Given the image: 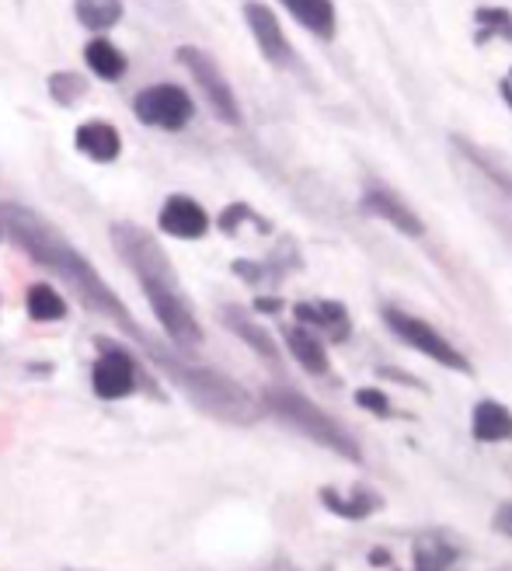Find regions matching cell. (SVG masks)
Instances as JSON below:
<instances>
[{"instance_id": "6da1fadb", "label": "cell", "mask_w": 512, "mask_h": 571, "mask_svg": "<svg viewBox=\"0 0 512 571\" xmlns=\"http://www.w3.org/2000/svg\"><path fill=\"white\" fill-rule=\"evenodd\" d=\"M0 234H8V240H14L32 261L43 265L46 272L59 276L67 282V290L85 303V307L98 311L101 317L115 321L122 332L133 335L136 342H147L143 332L136 328V321L126 314L122 300L109 290L105 279L98 276L94 265L80 255L74 244L59 234L46 216H38L29 206H14V202H4L0 206Z\"/></svg>"}, {"instance_id": "7a4b0ae2", "label": "cell", "mask_w": 512, "mask_h": 571, "mask_svg": "<svg viewBox=\"0 0 512 571\" xmlns=\"http://www.w3.org/2000/svg\"><path fill=\"white\" fill-rule=\"evenodd\" d=\"M112 244L119 248L122 261L136 272L143 293H147L151 307L160 321V328L171 335V342L181 345V349L199 345L202 328L189 307L186 293H181L175 269L168 265V258H164V251L157 248V240L147 231L133 227V223H119V227H112Z\"/></svg>"}, {"instance_id": "3957f363", "label": "cell", "mask_w": 512, "mask_h": 571, "mask_svg": "<svg viewBox=\"0 0 512 571\" xmlns=\"http://www.w3.org/2000/svg\"><path fill=\"white\" fill-rule=\"evenodd\" d=\"M157 366L168 370V377L192 398V404H199L202 412L220 418V422H231V425H252L261 415V404L244 391L241 383H234L231 377H223L216 370H207V366H189L186 359L168 356L154 349Z\"/></svg>"}, {"instance_id": "277c9868", "label": "cell", "mask_w": 512, "mask_h": 571, "mask_svg": "<svg viewBox=\"0 0 512 571\" xmlns=\"http://www.w3.org/2000/svg\"><path fill=\"white\" fill-rule=\"evenodd\" d=\"M261 407L269 415H276L282 425H290L293 433L324 446V450H332L335 457L349 460V463H363V450L349 428L327 415L324 407H318L311 398L293 391V387H269V391L261 394Z\"/></svg>"}, {"instance_id": "5b68a950", "label": "cell", "mask_w": 512, "mask_h": 571, "mask_svg": "<svg viewBox=\"0 0 512 571\" xmlns=\"http://www.w3.org/2000/svg\"><path fill=\"white\" fill-rule=\"evenodd\" d=\"M383 321H387V328H391V335L398 338V342H404L408 349H415V352H422L425 359H433V362H439V366H446V370H454V373H475L470 370V362H467V356L457 349L454 342H449L439 328H433V324L428 321H422V317H415V314H408V311H401V307H387L383 311Z\"/></svg>"}, {"instance_id": "8992f818", "label": "cell", "mask_w": 512, "mask_h": 571, "mask_svg": "<svg viewBox=\"0 0 512 571\" xmlns=\"http://www.w3.org/2000/svg\"><path fill=\"white\" fill-rule=\"evenodd\" d=\"M178 59L196 77V85H199L202 94H207V101H210V109L216 112V119L231 122V126H241V105H237V98H234V88L227 85V77H223V70L216 67V59L210 53L196 49V46H181L178 49Z\"/></svg>"}, {"instance_id": "52a82bcc", "label": "cell", "mask_w": 512, "mask_h": 571, "mask_svg": "<svg viewBox=\"0 0 512 571\" xmlns=\"http://www.w3.org/2000/svg\"><path fill=\"white\" fill-rule=\"evenodd\" d=\"M133 109H136L140 122H147V126H157V130L189 126V119L196 112L192 98L175 85H154L147 91H140L136 101H133Z\"/></svg>"}, {"instance_id": "ba28073f", "label": "cell", "mask_w": 512, "mask_h": 571, "mask_svg": "<svg viewBox=\"0 0 512 571\" xmlns=\"http://www.w3.org/2000/svg\"><path fill=\"white\" fill-rule=\"evenodd\" d=\"M91 387L101 401H119L136 391V362L130 352L115 349V345L101 342V356L91 370Z\"/></svg>"}, {"instance_id": "9c48e42d", "label": "cell", "mask_w": 512, "mask_h": 571, "mask_svg": "<svg viewBox=\"0 0 512 571\" xmlns=\"http://www.w3.org/2000/svg\"><path fill=\"white\" fill-rule=\"evenodd\" d=\"M363 210L377 216L380 223H391L398 234H408V237H422L425 234V223L422 216L408 206V202L387 186H366L363 189Z\"/></svg>"}, {"instance_id": "30bf717a", "label": "cell", "mask_w": 512, "mask_h": 571, "mask_svg": "<svg viewBox=\"0 0 512 571\" xmlns=\"http://www.w3.org/2000/svg\"><path fill=\"white\" fill-rule=\"evenodd\" d=\"M244 18H248V29L255 35L261 56L269 59L272 67H286V64H290V59H293L290 38L282 35L279 18L272 14V8L258 4V0H248V4H244Z\"/></svg>"}, {"instance_id": "8fae6325", "label": "cell", "mask_w": 512, "mask_h": 571, "mask_svg": "<svg viewBox=\"0 0 512 571\" xmlns=\"http://www.w3.org/2000/svg\"><path fill=\"white\" fill-rule=\"evenodd\" d=\"M318 499H321V505L327 508V513L338 516V519H349V523H363V519L377 516L383 508V495L370 484H353V492H345V495L335 492V488H321Z\"/></svg>"}, {"instance_id": "7c38bea8", "label": "cell", "mask_w": 512, "mask_h": 571, "mask_svg": "<svg viewBox=\"0 0 512 571\" xmlns=\"http://www.w3.org/2000/svg\"><path fill=\"white\" fill-rule=\"evenodd\" d=\"M160 231L171 234V237H181V240H196V237H202L210 231V216L196 199L171 195L160 206Z\"/></svg>"}, {"instance_id": "4fadbf2b", "label": "cell", "mask_w": 512, "mask_h": 571, "mask_svg": "<svg viewBox=\"0 0 512 571\" xmlns=\"http://www.w3.org/2000/svg\"><path fill=\"white\" fill-rule=\"evenodd\" d=\"M297 321L303 328H321L332 342H345L353 335V321L349 311L342 307L338 300H318V303H297L293 307Z\"/></svg>"}, {"instance_id": "5bb4252c", "label": "cell", "mask_w": 512, "mask_h": 571, "mask_svg": "<svg viewBox=\"0 0 512 571\" xmlns=\"http://www.w3.org/2000/svg\"><path fill=\"white\" fill-rule=\"evenodd\" d=\"M470 436L475 443H512V412L502 401H478L470 412Z\"/></svg>"}, {"instance_id": "9a60e30c", "label": "cell", "mask_w": 512, "mask_h": 571, "mask_svg": "<svg viewBox=\"0 0 512 571\" xmlns=\"http://www.w3.org/2000/svg\"><path fill=\"white\" fill-rule=\"evenodd\" d=\"M460 544L449 540L439 529H428L415 540V571H449L460 561Z\"/></svg>"}, {"instance_id": "2e32d148", "label": "cell", "mask_w": 512, "mask_h": 571, "mask_svg": "<svg viewBox=\"0 0 512 571\" xmlns=\"http://www.w3.org/2000/svg\"><path fill=\"white\" fill-rule=\"evenodd\" d=\"M282 8L290 11L311 35H318V38H335L338 14H335L332 0H282Z\"/></svg>"}, {"instance_id": "e0dca14e", "label": "cell", "mask_w": 512, "mask_h": 571, "mask_svg": "<svg viewBox=\"0 0 512 571\" xmlns=\"http://www.w3.org/2000/svg\"><path fill=\"white\" fill-rule=\"evenodd\" d=\"M282 338H286V349L293 352V359L303 366L307 373H314V377H324V373H327L324 342H321L311 328H303V324H297V328L282 332Z\"/></svg>"}, {"instance_id": "ac0fdd59", "label": "cell", "mask_w": 512, "mask_h": 571, "mask_svg": "<svg viewBox=\"0 0 512 571\" xmlns=\"http://www.w3.org/2000/svg\"><path fill=\"white\" fill-rule=\"evenodd\" d=\"M77 150L88 154L91 160L109 165V160L119 157L122 139H119V133L109 126V122H85V126L77 130Z\"/></svg>"}, {"instance_id": "d6986e66", "label": "cell", "mask_w": 512, "mask_h": 571, "mask_svg": "<svg viewBox=\"0 0 512 571\" xmlns=\"http://www.w3.org/2000/svg\"><path fill=\"white\" fill-rule=\"evenodd\" d=\"M223 324H227V328L244 342V345H252V349L265 359V362H279V349H276V342H272V335L265 332V328H258V324L244 314L241 307H227L223 311Z\"/></svg>"}, {"instance_id": "ffe728a7", "label": "cell", "mask_w": 512, "mask_h": 571, "mask_svg": "<svg viewBox=\"0 0 512 571\" xmlns=\"http://www.w3.org/2000/svg\"><path fill=\"white\" fill-rule=\"evenodd\" d=\"M74 14H77V22L85 29L105 32L122 18V0H77Z\"/></svg>"}, {"instance_id": "44dd1931", "label": "cell", "mask_w": 512, "mask_h": 571, "mask_svg": "<svg viewBox=\"0 0 512 571\" xmlns=\"http://www.w3.org/2000/svg\"><path fill=\"white\" fill-rule=\"evenodd\" d=\"M88 56V67L101 77V80H119L126 74V56H122L109 38H94V43L85 49Z\"/></svg>"}, {"instance_id": "7402d4cb", "label": "cell", "mask_w": 512, "mask_h": 571, "mask_svg": "<svg viewBox=\"0 0 512 571\" xmlns=\"http://www.w3.org/2000/svg\"><path fill=\"white\" fill-rule=\"evenodd\" d=\"M67 314L64 300H59V293L53 290V286L46 282H35L29 290V317L32 321H59Z\"/></svg>"}, {"instance_id": "603a6c76", "label": "cell", "mask_w": 512, "mask_h": 571, "mask_svg": "<svg viewBox=\"0 0 512 571\" xmlns=\"http://www.w3.org/2000/svg\"><path fill=\"white\" fill-rule=\"evenodd\" d=\"M454 143H457V147H460V150L470 157V165H475V168H478V171H481L488 181H496V186H499V189H502V192L512 199V175H509L505 168H499L496 160H488V157H485V150H478L475 143H467L464 136H454Z\"/></svg>"}, {"instance_id": "cb8c5ba5", "label": "cell", "mask_w": 512, "mask_h": 571, "mask_svg": "<svg viewBox=\"0 0 512 571\" xmlns=\"http://www.w3.org/2000/svg\"><path fill=\"white\" fill-rule=\"evenodd\" d=\"M475 22H478V43H485V38H505V43L512 46V11L505 8H478L475 11Z\"/></svg>"}, {"instance_id": "d4e9b609", "label": "cell", "mask_w": 512, "mask_h": 571, "mask_svg": "<svg viewBox=\"0 0 512 571\" xmlns=\"http://www.w3.org/2000/svg\"><path fill=\"white\" fill-rule=\"evenodd\" d=\"M49 91H53V98L59 101V105H74V101L88 91V85L77 74H53L49 77Z\"/></svg>"}, {"instance_id": "484cf974", "label": "cell", "mask_w": 512, "mask_h": 571, "mask_svg": "<svg viewBox=\"0 0 512 571\" xmlns=\"http://www.w3.org/2000/svg\"><path fill=\"white\" fill-rule=\"evenodd\" d=\"M356 404L363 407V412L377 415V418H391L394 415V404H391V398L380 391V387H359V391H356Z\"/></svg>"}, {"instance_id": "4316f807", "label": "cell", "mask_w": 512, "mask_h": 571, "mask_svg": "<svg viewBox=\"0 0 512 571\" xmlns=\"http://www.w3.org/2000/svg\"><path fill=\"white\" fill-rule=\"evenodd\" d=\"M377 377H391V380H398V383H404V387H415V391H425V383H422L419 377L401 373V370H377Z\"/></svg>"}, {"instance_id": "83f0119b", "label": "cell", "mask_w": 512, "mask_h": 571, "mask_svg": "<svg viewBox=\"0 0 512 571\" xmlns=\"http://www.w3.org/2000/svg\"><path fill=\"white\" fill-rule=\"evenodd\" d=\"M496 529L512 540V502H505V505L499 508V513H496Z\"/></svg>"}, {"instance_id": "f1b7e54d", "label": "cell", "mask_w": 512, "mask_h": 571, "mask_svg": "<svg viewBox=\"0 0 512 571\" xmlns=\"http://www.w3.org/2000/svg\"><path fill=\"white\" fill-rule=\"evenodd\" d=\"M255 307H258L261 314H276V311H279V300H258Z\"/></svg>"}, {"instance_id": "f546056e", "label": "cell", "mask_w": 512, "mask_h": 571, "mask_svg": "<svg viewBox=\"0 0 512 571\" xmlns=\"http://www.w3.org/2000/svg\"><path fill=\"white\" fill-rule=\"evenodd\" d=\"M370 564H391V555H387V550H374Z\"/></svg>"}, {"instance_id": "4dcf8cb0", "label": "cell", "mask_w": 512, "mask_h": 571, "mask_svg": "<svg viewBox=\"0 0 512 571\" xmlns=\"http://www.w3.org/2000/svg\"><path fill=\"white\" fill-rule=\"evenodd\" d=\"M502 98H505V105L512 109V85H509V80H502Z\"/></svg>"}, {"instance_id": "1f68e13d", "label": "cell", "mask_w": 512, "mask_h": 571, "mask_svg": "<svg viewBox=\"0 0 512 571\" xmlns=\"http://www.w3.org/2000/svg\"><path fill=\"white\" fill-rule=\"evenodd\" d=\"M509 85H512V70H509Z\"/></svg>"}]
</instances>
